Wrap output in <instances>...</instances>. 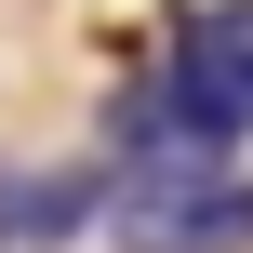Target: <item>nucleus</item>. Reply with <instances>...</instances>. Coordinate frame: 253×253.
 <instances>
[{
  "instance_id": "nucleus-1",
  "label": "nucleus",
  "mask_w": 253,
  "mask_h": 253,
  "mask_svg": "<svg viewBox=\"0 0 253 253\" xmlns=\"http://www.w3.org/2000/svg\"><path fill=\"white\" fill-rule=\"evenodd\" d=\"M93 227L120 253H253V187L240 173H147V187H107Z\"/></svg>"
},
{
  "instance_id": "nucleus-2",
  "label": "nucleus",
  "mask_w": 253,
  "mask_h": 253,
  "mask_svg": "<svg viewBox=\"0 0 253 253\" xmlns=\"http://www.w3.org/2000/svg\"><path fill=\"white\" fill-rule=\"evenodd\" d=\"M160 93H173L213 147H240V133H253V0H200V13L173 27Z\"/></svg>"
},
{
  "instance_id": "nucleus-3",
  "label": "nucleus",
  "mask_w": 253,
  "mask_h": 253,
  "mask_svg": "<svg viewBox=\"0 0 253 253\" xmlns=\"http://www.w3.org/2000/svg\"><path fill=\"white\" fill-rule=\"evenodd\" d=\"M93 213H107L93 173H13L0 187V253H53V240H80Z\"/></svg>"
}]
</instances>
